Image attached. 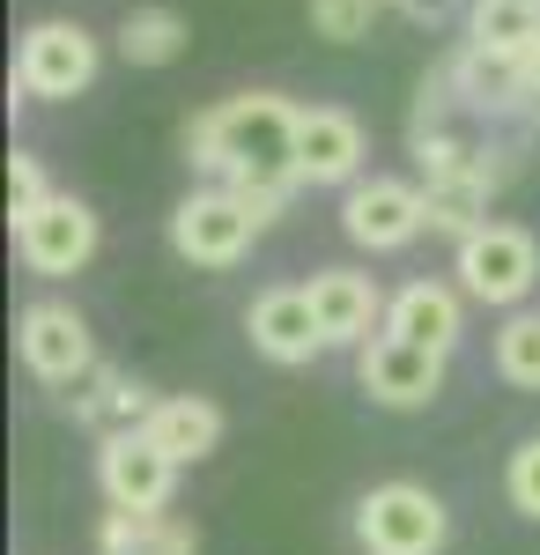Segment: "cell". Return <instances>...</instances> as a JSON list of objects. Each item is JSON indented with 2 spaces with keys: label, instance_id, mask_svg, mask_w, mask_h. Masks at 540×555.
<instances>
[{
  "label": "cell",
  "instance_id": "cell-5",
  "mask_svg": "<svg viewBox=\"0 0 540 555\" xmlns=\"http://www.w3.org/2000/svg\"><path fill=\"white\" fill-rule=\"evenodd\" d=\"M356 541H363V555H445L452 512L422 481H385L356 504Z\"/></svg>",
  "mask_w": 540,
  "mask_h": 555
},
{
  "label": "cell",
  "instance_id": "cell-18",
  "mask_svg": "<svg viewBox=\"0 0 540 555\" xmlns=\"http://www.w3.org/2000/svg\"><path fill=\"white\" fill-rule=\"evenodd\" d=\"M422 201H429V237H452V245H466V237L489 222L497 185H481V178H422Z\"/></svg>",
  "mask_w": 540,
  "mask_h": 555
},
{
  "label": "cell",
  "instance_id": "cell-1",
  "mask_svg": "<svg viewBox=\"0 0 540 555\" xmlns=\"http://www.w3.org/2000/svg\"><path fill=\"white\" fill-rule=\"evenodd\" d=\"M296 119L304 104L274 96V89H245L222 96L215 112L185 119V164L208 171L215 185H304L296 171Z\"/></svg>",
  "mask_w": 540,
  "mask_h": 555
},
{
  "label": "cell",
  "instance_id": "cell-28",
  "mask_svg": "<svg viewBox=\"0 0 540 555\" xmlns=\"http://www.w3.org/2000/svg\"><path fill=\"white\" fill-rule=\"evenodd\" d=\"M385 8H400V0H385Z\"/></svg>",
  "mask_w": 540,
  "mask_h": 555
},
{
  "label": "cell",
  "instance_id": "cell-19",
  "mask_svg": "<svg viewBox=\"0 0 540 555\" xmlns=\"http://www.w3.org/2000/svg\"><path fill=\"white\" fill-rule=\"evenodd\" d=\"M466 44L489 52H533L540 44V0H466Z\"/></svg>",
  "mask_w": 540,
  "mask_h": 555
},
{
  "label": "cell",
  "instance_id": "cell-25",
  "mask_svg": "<svg viewBox=\"0 0 540 555\" xmlns=\"http://www.w3.org/2000/svg\"><path fill=\"white\" fill-rule=\"evenodd\" d=\"M133 555H201V533L185 526V518H149V533H141V548Z\"/></svg>",
  "mask_w": 540,
  "mask_h": 555
},
{
  "label": "cell",
  "instance_id": "cell-12",
  "mask_svg": "<svg viewBox=\"0 0 540 555\" xmlns=\"http://www.w3.org/2000/svg\"><path fill=\"white\" fill-rule=\"evenodd\" d=\"M245 334H252V348H259L267 363H282V371H304V363L326 356V326H319V311H311V289H259L252 311H245Z\"/></svg>",
  "mask_w": 540,
  "mask_h": 555
},
{
  "label": "cell",
  "instance_id": "cell-11",
  "mask_svg": "<svg viewBox=\"0 0 540 555\" xmlns=\"http://www.w3.org/2000/svg\"><path fill=\"white\" fill-rule=\"evenodd\" d=\"M363 156H371V133H363L356 112L304 104V119H296V171H304V185H356Z\"/></svg>",
  "mask_w": 540,
  "mask_h": 555
},
{
  "label": "cell",
  "instance_id": "cell-10",
  "mask_svg": "<svg viewBox=\"0 0 540 555\" xmlns=\"http://www.w3.org/2000/svg\"><path fill=\"white\" fill-rule=\"evenodd\" d=\"M445 348H422V341H400V334H371L356 348V385L371 392L377 408H429L445 392Z\"/></svg>",
  "mask_w": 540,
  "mask_h": 555
},
{
  "label": "cell",
  "instance_id": "cell-26",
  "mask_svg": "<svg viewBox=\"0 0 540 555\" xmlns=\"http://www.w3.org/2000/svg\"><path fill=\"white\" fill-rule=\"evenodd\" d=\"M400 8H408L415 23H452L459 15V0H400Z\"/></svg>",
  "mask_w": 540,
  "mask_h": 555
},
{
  "label": "cell",
  "instance_id": "cell-23",
  "mask_svg": "<svg viewBox=\"0 0 540 555\" xmlns=\"http://www.w3.org/2000/svg\"><path fill=\"white\" fill-rule=\"evenodd\" d=\"M503 496H511V512L540 518V437H526V444L511 452V467H503Z\"/></svg>",
  "mask_w": 540,
  "mask_h": 555
},
{
  "label": "cell",
  "instance_id": "cell-14",
  "mask_svg": "<svg viewBox=\"0 0 540 555\" xmlns=\"http://www.w3.org/2000/svg\"><path fill=\"white\" fill-rule=\"evenodd\" d=\"M452 82H459V104H466L474 119H503V112H526V104H533V82H526V60H518V52L459 44Z\"/></svg>",
  "mask_w": 540,
  "mask_h": 555
},
{
  "label": "cell",
  "instance_id": "cell-16",
  "mask_svg": "<svg viewBox=\"0 0 540 555\" xmlns=\"http://www.w3.org/2000/svg\"><path fill=\"white\" fill-rule=\"evenodd\" d=\"M149 437L164 444L178 467H201L215 444H222V408L215 400H201V392H164L156 408H149Z\"/></svg>",
  "mask_w": 540,
  "mask_h": 555
},
{
  "label": "cell",
  "instance_id": "cell-17",
  "mask_svg": "<svg viewBox=\"0 0 540 555\" xmlns=\"http://www.w3.org/2000/svg\"><path fill=\"white\" fill-rule=\"evenodd\" d=\"M89 392H67V415L75 423H89V429H104V423H119V429H141L149 423V408H156V392L149 385H133V378H119V371H89Z\"/></svg>",
  "mask_w": 540,
  "mask_h": 555
},
{
  "label": "cell",
  "instance_id": "cell-9",
  "mask_svg": "<svg viewBox=\"0 0 540 555\" xmlns=\"http://www.w3.org/2000/svg\"><path fill=\"white\" fill-rule=\"evenodd\" d=\"M340 230L363 253H408L422 230H429V201H422V185H408V178H356L340 193Z\"/></svg>",
  "mask_w": 540,
  "mask_h": 555
},
{
  "label": "cell",
  "instance_id": "cell-21",
  "mask_svg": "<svg viewBox=\"0 0 540 555\" xmlns=\"http://www.w3.org/2000/svg\"><path fill=\"white\" fill-rule=\"evenodd\" d=\"M497 378L518 392H540V311H526V304L497 326Z\"/></svg>",
  "mask_w": 540,
  "mask_h": 555
},
{
  "label": "cell",
  "instance_id": "cell-22",
  "mask_svg": "<svg viewBox=\"0 0 540 555\" xmlns=\"http://www.w3.org/2000/svg\"><path fill=\"white\" fill-rule=\"evenodd\" d=\"M385 8V0H311L304 15H311V38H326V44H356V38H371V15Z\"/></svg>",
  "mask_w": 540,
  "mask_h": 555
},
{
  "label": "cell",
  "instance_id": "cell-3",
  "mask_svg": "<svg viewBox=\"0 0 540 555\" xmlns=\"http://www.w3.org/2000/svg\"><path fill=\"white\" fill-rule=\"evenodd\" d=\"M97 67H104V52H97V38H89L82 23L44 15L15 44V96H30V104H75L97 82Z\"/></svg>",
  "mask_w": 540,
  "mask_h": 555
},
{
  "label": "cell",
  "instance_id": "cell-24",
  "mask_svg": "<svg viewBox=\"0 0 540 555\" xmlns=\"http://www.w3.org/2000/svg\"><path fill=\"white\" fill-rule=\"evenodd\" d=\"M44 193H52V185H44V164L30 149H15V156H8V222H23Z\"/></svg>",
  "mask_w": 540,
  "mask_h": 555
},
{
  "label": "cell",
  "instance_id": "cell-2",
  "mask_svg": "<svg viewBox=\"0 0 540 555\" xmlns=\"http://www.w3.org/2000/svg\"><path fill=\"white\" fill-rule=\"evenodd\" d=\"M452 274L459 289L489 311H518L540 282V237L526 222H481L466 245H452Z\"/></svg>",
  "mask_w": 540,
  "mask_h": 555
},
{
  "label": "cell",
  "instance_id": "cell-20",
  "mask_svg": "<svg viewBox=\"0 0 540 555\" xmlns=\"http://www.w3.org/2000/svg\"><path fill=\"white\" fill-rule=\"evenodd\" d=\"M185 52V15L178 8H133L119 23V60L126 67H170Z\"/></svg>",
  "mask_w": 540,
  "mask_h": 555
},
{
  "label": "cell",
  "instance_id": "cell-15",
  "mask_svg": "<svg viewBox=\"0 0 540 555\" xmlns=\"http://www.w3.org/2000/svg\"><path fill=\"white\" fill-rule=\"evenodd\" d=\"M466 289H452V282H408V289H393V304H385V334H400V341H422V348H445L452 356L459 334H466Z\"/></svg>",
  "mask_w": 540,
  "mask_h": 555
},
{
  "label": "cell",
  "instance_id": "cell-7",
  "mask_svg": "<svg viewBox=\"0 0 540 555\" xmlns=\"http://www.w3.org/2000/svg\"><path fill=\"white\" fill-rule=\"evenodd\" d=\"M97 481H104V504H112V512L156 518V512H170L178 460H170L149 429H104V444H97Z\"/></svg>",
  "mask_w": 540,
  "mask_h": 555
},
{
  "label": "cell",
  "instance_id": "cell-4",
  "mask_svg": "<svg viewBox=\"0 0 540 555\" xmlns=\"http://www.w3.org/2000/svg\"><path fill=\"white\" fill-rule=\"evenodd\" d=\"M267 222L252 215V201L237 185H201V193H185L178 208H170V253L185 259V267H237L252 253V237H259Z\"/></svg>",
  "mask_w": 540,
  "mask_h": 555
},
{
  "label": "cell",
  "instance_id": "cell-27",
  "mask_svg": "<svg viewBox=\"0 0 540 555\" xmlns=\"http://www.w3.org/2000/svg\"><path fill=\"white\" fill-rule=\"evenodd\" d=\"M526 82H533V96H540V44L526 52Z\"/></svg>",
  "mask_w": 540,
  "mask_h": 555
},
{
  "label": "cell",
  "instance_id": "cell-8",
  "mask_svg": "<svg viewBox=\"0 0 540 555\" xmlns=\"http://www.w3.org/2000/svg\"><path fill=\"white\" fill-rule=\"evenodd\" d=\"M15 356L38 385H82L97 371V334H89V319L75 304L44 297L15 319Z\"/></svg>",
  "mask_w": 540,
  "mask_h": 555
},
{
  "label": "cell",
  "instance_id": "cell-13",
  "mask_svg": "<svg viewBox=\"0 0 540 555\" xmlns=\"http://www.w3.org/2000/svg\"><path fill=\"white\" fill-rule=\"evenodd\" d=\"M311 311H319V326H326V348H363L371 334H385V289H377L371 274H356V267H319L311 282Z\"/></svg>",
  "mask_w": 540,
  "mask_h": 555
},
{
  "label": "cell",
  "instance_id": "cell-6",
  "mask_svg": "<svg viewBox=\"0 0 540 555\" xmlns=\"http://www.w3.org/2000/svg\"><path fill=\"white\" fill-rule=\"evenodd\" d=\"M97 208L75 201V193H44L38 208L15 222V259L44 274V282H67V274H82L89 259H97Z\"/></svg>",
  "mask_w": 540,
  "mask_h": 555
}]
</instances>
